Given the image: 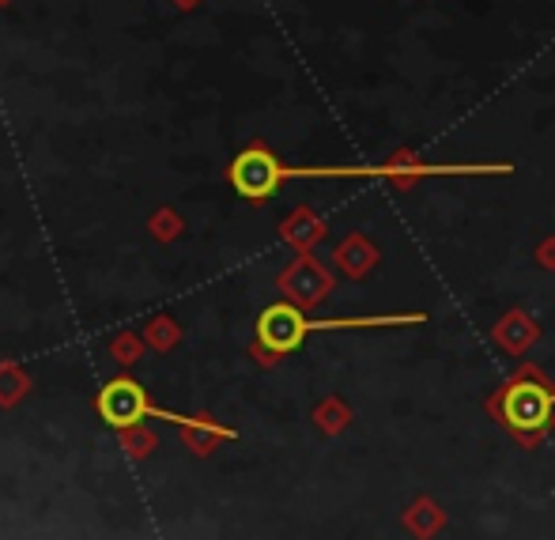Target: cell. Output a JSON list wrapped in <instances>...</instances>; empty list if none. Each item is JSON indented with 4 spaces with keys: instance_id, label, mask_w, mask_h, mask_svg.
Returning <instances> with one entry per match:
<instances>
[{
    "instance_id": "obj_1",
    "label": "cell",
    "mask_w": 555,
    "mask_h": 540,
    "mask_svg": "<svg viewBox=\"0 0 555 540\" xmlns=\"http://www.w3.org/2000/svg\"><path fill=\"white\" fill-rule=\"evenodd\" d=\"M424 314H382V318H344V322H307L295 307H269L257 322L261 344L269 351H292L307 333L322 329H371V325H420Z\"/></svg>"
},
{
    "instance_id": "obj_2",
    "label": "cell",
    "mask_w": 555,
    "mask_h": 540,
    "mask_svg": "<svg viewBox=\"0 0 555 540\" xmlns=\"http://www.w3.org/2000/svg\"><path fill=\"white\" fill-rule=\"evenodd\" d=\"M552 409H555V389H544L537 382H518L503 397V416L514 432H537V427H544Z\"/></svg>"
},
{
    "instance_id": "obj_3",
    "label": "cell",
    "mask_w": 555,
    "mask_h": 540,
    "mask_svg": "<svg viewBox=\"0 0 555 540\" xmlns=\"http://www.w3.org/2000/svg\"><path fill=\"white\" fill-rule=\"evenodd\" d=\"M231 182L242 197H269L284 182V167L269 152H242L231 167Z\"/></svg>"
},
{
    "instance_id": "obj_4",
    "label": "cell",
    "mask_w": 555,
    "mask_h": 540,
    "mask_svg": "<svg viewBox=\"0 0 555 540\" xmlns=\"http://www.w3.org/2000/svg\"><path fill=\"white\" fill-rule=\"evenodd\" d=\"M99 409H103V416L111 420V424H132V420H140V412H144V394H140L132 382H114V386H106Z\"/></svg>"
}]
</instances>
